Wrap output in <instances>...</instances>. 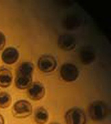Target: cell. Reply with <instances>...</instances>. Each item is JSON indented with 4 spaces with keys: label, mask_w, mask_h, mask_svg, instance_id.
<instances>
[{
    "label": "cell",
    "mask_w": 111,
    "mask_h": 124,
    "mask_svg": "<svg viewBox=\"0 0 111 124\" xmlns=\"http://www.w3.org/2000/svg\"><path fill=\"white\" fill-rule=\"evenodd\" d=\"M33 71L34 65L31 62H23L18 66L15 78V86L17 88L21 90L28 89L32 83Z\"/></svg>",
    "instance_id": "cell-1"
},
{
    "label": "cell",
    "mask_w": 111,
    "mask_h": 124,
    "mask_svg": "<svg viewBox=\"0 0 111 124\" xmlns=\"http://www.w3.org/2000/svg\"><path fill=\"white\" fill-rule=\"evenodd\" d=\"M89 113L92 120L101 121L107 117L109 113V108L106 103L101 100H97L90 104Z\"/></svg>",
    "instance_id": "cell-2"
},
{
    "label": "cell",
    "mask_w": 111,
    "mask_h": 124,
    "mask_svg": "<svg viewBox=\"0 0 111 124\" xmlns=\"http://www.w3.org/2000/svg\"><path fill=\"white\" fill-rule=\"evenodd\" d=\"M12 113L16 118L23 119L28 117L32 113V106L27 100H18L12 106Z\"/></svg>",
    "instance_id": "cell-3"
},
{
    "label": "cell",
    "mask_w": 111,
    "mask_h": 124,
    "mask_svg": "<svg viewBox=\"0 0 111 124\" xmlns=\"http://www.w3.org/2000/svg\"><path fill=\"white\" fill-rule=\"evenodd\" d=\"M67 124H86L85 113L79 108H72L65 114Z\"/></svg>",
    "instance_id": "cell-4"
},
{
    "label": "cell",
    "mask_w": 111,
    "mask_h": 124,
    "mask_svg": "<svg viewBox=\"0 0 111 124\" xmlns=\"http://www.w3.org/2000/svg\"><path fill=\"white\" fill-rule=\"evenodd\" d=\"M60 77L65 82H73L78 78L79 71L78 68L72 63H65L60 68Z\"/></svg>",
    "instance_id": "cell-5"
},
{
    "label": "cell",
    "mask_w": 111,
    "mask_h": 124,
    "mask_svg": "<svg viewBox=\"0 0 111 124\" xmlns=\"http://www.w3.org/2000/svg\"><path fill=\"white\" fill-rule=\"evenodd\" d=\"M57 66L56 59L52 55H45L41 56L38 61V68L43 72L49 73L54 71Z\"/></svg>",
    "instance_id": "cell-6"
},
{
    "label": "cell",
    "mask_w": 111,
    "mask_h": 124,
    "mask_svg": "<svg viewBox=\"0 0 111 124\" xmlns=\"http://www.w3.org/2000/svg\"><path fill=\"white\" fill-rule=\"evenodd\" d=\"M45 94V87L39 82L32 83L27 89V95L28 98L34 101H38L44 98Z\"/></svg>",
    "instance_id": "cell-7"
},
{
    "label": "cell",
    "mask_w": 111,
    "mask_h": 124,
    "mask_svg": "<svg viewBox=\"0 0 111 124\" xmlns=\"http://www.w3.org/2000/svg\"><path fill=\"white\" fill-rule=\"evenodd\" d=\"M58 46L63 51H71L76 46V40L71 34H62L58 39Z\"/></svg>",
    "instance_id": "cell-8"
},
{
    "label": "cell",
    "mask_w": 111,
    "mask_h": 124,
    "mask_svg": "<svg viewBox=\"0 0 111 124\" xmlns=\"http://www.w3.org/2000/svg\"><path fill=\"white\" fill-rule=\"evenodd\" d=\"M19 57L18 51L14 47H8L6 48L1 55L2 61L8 65H12L17 62Z\"/></svg>",
    "instance_id": "cell-9"
},
{
    "label": "cell",
    "mask_w": 111,
    "mask_h": 124,
    "mask_svg": "<svg viewBox=\"0 0 111 124\" xmlns=\"http://www.w3.org/2000/svg\"><path fill=\"white\" fill-rule=\"evenodd\" d=\"M13 76L11 71L7 68L0 69V87H8L12 82Z\"/></svg>",
    "instance_id": "cell-10"
},
{
    "label": "cell",
    "mask_w": 111,
    "mask_h": 124,
    "mask_svg": "<svg viewBox=\"0 0 111 124\" xmlns=\"http://www.w3.org/2000/svg\"><path fill=\"white\" fill-rule=\"evenodd\" d=\"M49 113L43 107H40L36 110L34 114V121L37 124H45L47 122Z\"/></svg>",
    "instance_id": "cell-11"
},
{
    "label": "cell",
    "mask_w": 111,
    "mask_h": 124,
    "mask_svg": "<svg viewBox=\"0 0 111 124\" xmlns=\"http://www.w3.org/2000/svg\"><path fill=\"white\" fill-rule=\"evenodd\" d=\"M80 59L82 63L86 65L92 63L95 60V56L91 51H89L88 49H84L80 53Z\"/></svg>",
    "instance_id": "cell-12"
},
{
    "label": "cell",
    "mask_w": 111,
    "mask_h": 124,
    "mask_svg": "<svg viewBox=\"0 0 111 124\" xmlns=\"http://www.w3.org/2000/svg\"><path fill=\"white\" fill-rule=\"evenodd\" d=\"M11 103V95L6 92L0 93V108H6L10 106Z\"/></svg>",
    "instance_id": "cell-13"
},
{
    "label": "cell",
    "mask_w": 111,
    "mask_h": 124,
    "mask_svg": "<svg viewBox=\"0 0 111 124\" xmlns=\"http://www.w3.org/2000/svg\"><path fill=\"white\" fill-rule=\"evenodd\" d=\"M6 44V37L1 31H0V51L2 50Z\"/></svg>",
    "instance_id": "cell-14"
},
{
    "label": "cell",
    "mask_w": 111,
    "mask_h": 124,
    "mask_svg": "<svg viewBox=\"0 0 111 124\" xmlns=\"http://www.w3.org/2000/svg\"><path fill=\"white\" fill-rule=\"evenodd\" d=\"M0 124H4V119L3 116L0 114Z\"/></svg>",
    "instance_id": "cell-15"
},
{
    "label": "cell",
    "mask_w": 111,
    "mask_h": 124,
    "mask_svg": "<svg viewBox=\"0 0 111 124\" xmlns=\"http://www.w3.org/2000/svg\"><path fill=\"white\" fill-rule=\"evenodd\" d=\"M58 124V123H52V124Z\"/></svg>",
    "instance_id": "cell-16"
}]
</instances>
